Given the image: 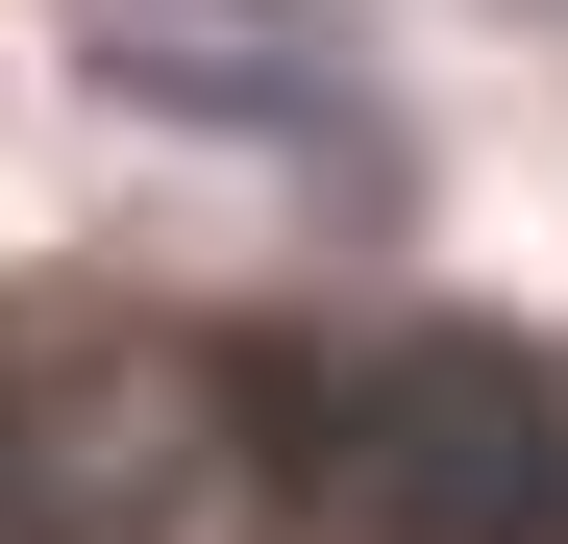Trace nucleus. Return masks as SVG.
<instances>
[{
    "instance_id": "obj_1",
    "label": "nucleus",
    "mask_w": 568,
    "mask_h": 544,
    "mask_svg": "<svg viewBox=\"0 0 568 544\" xmlns=\"http://www.w3.org/2000/svg\"><path fill=\"white\" fill-rule=\"evenodd\" d=\"M247 445L322 544H568V372L519 322H272Z\"/></svg>"
},
{
    "instance_id": "obj_2",
    "label": "nucleus",
    "mask_w": 568,
    "mask_h": 544,
    "mask_svg": "<svg viewBox=\"0 0 568 544\" xmlns=\"http://www.w3.org/2000/svg\"><path fill=\"white\" fill-rule=\"evenodd\" d=\"M247 495H272L247 346H149L100 298L0 322V544H223Z\"/></svg>"
}]
</instances>
